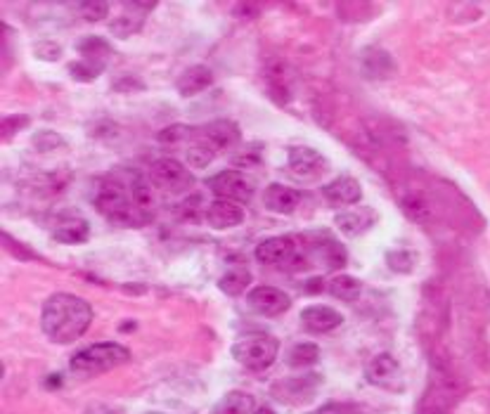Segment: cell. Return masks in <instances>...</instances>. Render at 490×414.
<instances>
[{
    "mask_svg": "<svg viewBox=\"0 0 490 414\" xmlns=\"http://www.w3.org/2000/svg\"><path fill=\"white\" fill-rule=\"evenodd\" d=\"M329 294L339 301H346V304H353L358 296L362 294V282L358 277H350V274H339L334 277L329 285H327Z\"/></svg>",
    "mask_w": 490,
    "mask_h": 414,
    "instance_id": "24",
    "label": "cell"
},
{
    "mask_svg": "<svg viewBox=\"0 0 490 414\" xmlns=\"http://www.w3.org/2000/svg\"><path fill=\"white\" fill-rule=\"evenodd\" d=\"M105 71L102 65H95V62H88V59H78L74 65H69V77L77 78L81 83H90L99 77Z\"/></svg>",
    "mask_w": 490,
    "mask_h": 414,
    "instance_id": "28",
    "label": "cell"
},
{
    "mask_svg": "<svg viewBox=\"0 0 490 414\" xmlns=\"http://www.w3.org/2000/svg\"><path fill=\"white\" fill-rule=\"evenodd\" d=\"M246 304L254 313L266 317L282 316L287 310L292 308V298L289 294H285L282 289H275V286H256L251 289L249 296H246Z\"/></svg>",
    "mask_w": 490,
    "mask_h": 414,
    "instance_id": "9",
    "label": "cell"
},
{
    "mask_svg": "<svg viewBox=\"0 0 490 414\" xmlns=\"http://www.w3.org/2000/svg\"><path fill=\"white\" fill-rule=\"evenodd\" d=\"M254 414H275V412H273V409H270V408H258Z\"/></svg>",
    "mask_w": 490,
    "mask_h": 414,
    "instance_id": "39",
    "label": "cell"
},
{
    "mask_svg": "<svg viewBox=\"0 0 490 414\" xmlns=\"http://www.w3.org/2000/svg\"><path fill=\"white\" fill-rule=\"evenodd\" d=\"M130 360V350L123 348L121 344H95L88 348L78 350L77 356L71 357L69 367L74 374L81 377H95V374L109 372V369L119 367L123 362Z\"/></svg>",
    "mask_w": 490,
    "mask_h": 414,
    "instance_id": "3",
    "label": "cell"
},
{
    "mask_svg": "<svg viewBox=\"0 0 490 414\" xmlns=\"http://www.w3.org/2000/svg\"><path fill=\"white\" fill-rule=\"evenodd\" d=\"M34 53L41 59H46V62H57V59L62 57V47H59L57 43L43 41L34 47Z\"/></svg>",
    "mask_w": 490,
    "mask_h": 414,
    "instance_id": "34",
    "label": "cell"
},
{
    "mask_svg": "<svg viewBox=\"0 0 490 414\" xmlns=\"http://www.w3.org/2000/svg\"><path fill=\"white\" fill-rule=\"evenodd\" d=\"M374 221H377V213H374L372 209H368V206H358V209L353 211L337 213L334 225H337L344 234H349V237H358V234L368 233V230L374 225Z\"/></svg>",
    "mask_w": 490,
    "mask_h": 414,
    "instance_id": "17",
    "label": "cell"
},
{
    "mask_svg": "<svg viewBox=\"0 0 490 414\" xmlns=\"http://www.w3.org/2000/svg\"><path fill=\"white\" fill-rule=\"evenodd\" d=\"M123 15L109 22V31L117 38H129L138 34L145 24L147 15L157 7V3H123Z\"/></svg>",
    "mask_w": 490,
    "mask_h": 414,
    "instance_id": "11",
    "label": "cell"
},
{
    "mask_svg": "<svg viewBox=\"0 0 490 414\" xmlns=\"http://www.w3.org/2000/svg\"><path fill=\"white\" fill-rule=\"evenodd\" d=\"M24 126H29V117H5L3 119V138L7 140L12 133H17Z\"/></svg>",
    "mask_w": 490,
    "mask_h": 414,
    "instance_id": "35",
    "label": "cell"
},
{
    "mask_svg": "<svg viewBox=\"0 0 490 414\" xmlns=\"http://www.w3.org/2000/svg\"><path fill=\"white\" fill-rule=\"evenodd\" d=\"M256 412V400L246 391H230L214 405L211 414H254Z\"/></svg>",
    "mask_w": 490,
    "mask_h": 414,
    "instance_id": "20",
    "label": "cell"
},
{
    "mask_svg": "<svg viewBox=\"0 0 490 414\" xmlns=\"http://www.w3.org/2000/svg\"><path fill=\"white\" fill-rule=\"evenodd\" d=\"M287 169L289 175L301 182L318 181L327 171V159L313 147H292L287 154Z\"/></svg>",
    "mask_w": 490,
    "mask_h": 414,
    "instance_id": "8",
    "label": "cell"
},
{
    "mask_svg": "<svg viewBox=\"0 0 490 414\" xmlns=\"http://www.w3.org/2000/svg\"><path fill=\"white\" fill-rule=\"evenodd\" d=\"M320 360V348L316 344H298L289 350V356H287V362L292 365V367H310V365H316Z\"/></svg>",
    "mask_w": 490,
    "mask_h": 414,
    "instance_id": "27",
    "label": "cell"
},
{
    "mask_svg": "<svg viewBox=\"0 0 490 414\" xmlns=\"http://www.w3.org/2000/svg\"><path fill=\"white\" fill-rule=\"evenodd\" d=\"M261 164V147L251 145L240 150V154L233 157V166L235 169H254V166Z\"/></svg>",
    "mask_w": 490,
    "mask_h": 414,
    "instance_id": "32",
    "label": "cell"
},
{
    "mask_svg": "<svg viewBox=\"0 0 490 414\" xmlns=\"http://www.w3.org/2000/svg\"><path fill=\"white\" fill-rule=\"evenodd\" d=\"M313 414H360L356 408H344V405H325Z\"/></svg>",
    "mask_w": 490,
    "mask_h": 414,
    "instance_id": "37",
    "label": "cell"
},
{
    "mask_svg": "<svg viewBox=\"0 0 490 414\" xmlns=\"http://www.w3.org/2000/svg\"><path fill=\"white\" fill-rule=\"evenodd\" d=\"M206 223L214 230H230L237 228L245 223V209L237 202H228V199H216L211 202L206 209Z\"/></svg>",
    "mask_w": 490,
    "mask_h": 414,
    "instance_id": "12",
    "label": "cell"
},
{
    "mask_svg": "<svg viewBox=\"0 0 490 414\" xmlns=\"http://www.w3.org/2000/svg\"><path fill=\"white\" fill-rule=\"evenodd\" d=\"M396 71L391 55L380 50V47H370L362 53V74L368 78H389Z\"/></svg>",
    "mask_w": 490,
    "mask_h": 414,
    "instance_id": "19",
    "label": "cell"
},
{
    "mask_svg": "<svg viewBox=\"0 0 490 414\" xmlns=\"http://www.w3.org/2000/svg\"><path fill=\"white\" fill-rule=\"evenodd\" d=\"M109 3L105 0H90V3H81L78 10H81V17L86 22H99V19H105L109 15Z\"/></svg>",
    "mask_w": 490,
    "mask_h": 414,
    "instance_id": "30",
    "label": "cell"
},
{
    "mask_svg": "<svg viewBox=\"0 0 490 414\" xmlns=\"http://www.w3.org/2000/svg\"><path fill=\"white\" fill-rule=\"evenodd\" d=\"M386 263L396 273H410L414 268V256L410 251H389L386 254Z\"/></svg>",
    "mask_w": 490,
    "mask_h": 414,
    "instance_id": "33",
    "label": "cell"
},
{
    "mask_svg": "<svg viewBox=\"0 0 490 414\" xmlns=\"http://www.w3.org/2000/svg\"><path fill=\"white\" fill-rule=\"evenodd\" d=\"M298 240L297 237H270L256 246V261L263 265H287L297 258Z\"/></svg>",
    "mask_w": 490,
    "mask_h": 414,
    "instance_id": "10",
    "label": "cell"
},
{
    "mask_svg": "<svg viewBox=\"0 0 490 414\" xmlns=\"http://www.w3.org/2000/svg\"><path fill=\"white\" fill-rule=\"evenodd\" d=\"M322 289H325V285H322V280L320 277H318V280H308V285H306V292L308 294H320Z\"/></svg>",
    "mask_w": 490,
    "mask_h": 414,
    "instance_id": "38",
    "label": "cell"
},
{
    "mask_svg": "<svg viewBox=\"0 0 490 414\" xmlns=\"http://www.w3.org/2000/svg\"><path fill=\"white\" fill-rule=\"evenodd\" d=\"M150 181H152L154 187L163 190V192L182 194L190 192V187L194 185V175L178 159L163 157L159 161H154L152 169H150Z\"/></svg>",
    "mask_w": 490,
    "mask_h": 414,
    "instance_id": "5",
    "label": "cell"
},
{
    "mask_svg": "<svg viewBox=\"0 0 490 414\" xmlns=\"http://www.w3.org/2000/svg\"><path fill=\"white\" fill-rule=\"evenodd\" d=\"M90 234V225L83 218H62L57 228L53 230V237L59 244H81Z\"/></svg>",
    "mask_w": 490,
    "mask_h": 414,
    "instance_id": "21",
    "label": "cell"
},
{
    "mask_svg": "<svg viewBox=\"0 0 490 414\" xmlns=\"http://www.w3.org/2000/svg\"><path fill=\"white\" fill-rule=\"evenodd\" d=\"M202 133H204L218 150H233V147L240 145L242 140L240 126L235 121H228V119H216V121L206 123Z\"/></svg>",
    "mask_w": 490,
    "mask_h": 414,
    "instance_id": "18",
    "label": "cell"
},
{
    "mask_svg": "<svg viewBox=\"0 0 490 414\" xmlns=\"http://www.w3.org/2000/svg\"><path fill=\"white\" fill-rule=\"evenodd\" d=\"M3 242H5V246H7V249H10L12 254H17L19 258H38V256H36V254H34V251H24V246L19 244L17 240H12L10 234H5V233H3Z\"/></svg>",
    "mask_w": 490,
    "mask_h": 414,
    "instance_id": "36",
    "label": "cell"
},
{
    "mask_svg": "<svg viewBox=\"0 0 490 414\" xmlns=\"http://www.w3.org/2000/svg\"><path fill=\"white\" fill-rule=\"evenodd\" d=\"M194 133V129H190V126H182V123H175V126H169V129L159 130L157 140L162 142V145H178V142H185L190 140Z\"/></svg>",
    "mask_w": 490,
    "mask_h": 414,
    "instance_id": "29",
    "label": "cell"
},
{
    "mask_svg": "<svg viewBox=\"0 0 490 414\" xmlns=\"http://www.w3.org/2000/svg\"><path fill=\"white\" fill-rule=\"evenodd\" d=\"M216 154L218 147L204 133H199L194 135L193 145L187 147V164L193 166V169H206L216 159Z\"/></svg>",
    "mask_w": 490,
    "mask_h": 414,
    "instance_id": "22",
    "label": "cell"
},
{
    "mask_svg": "<svg viewBox=\"0 0 490 414\" xmlns=\"http://www.w3.org/2000/svg\"><path fill=\"white\" fill-rule=\"evenodd\" d=\"M77 50L78 55H81V59H88V62H95V65L102 67H107V59H109L111 55L109 43L98 38V36H88V38L78 41Z\"/></svg>",
    "mask_w": 490,
    "mask_h": 414,
    "instance_id": "23",
    "label": "cell"
},
{
    "mask_svg": "<svg viewBox=\"0 0 490 414\" xmlns=\"http://www.w3.org/2000/svg\"><path fill=\"white\" fill-rule=\"evenodd\" d=\"M31 142H34L38 152H53V150L65 145V140H62L57 133H53V130H38V133L31 138Z\"/></svg>",
    "mask_w": 490,
    "mask_h": 414,
    "instance_id": "31",
    "label": "cell"
},
{
    "mask_svg": "<svg viewBox=\"0 0 490 414\" xmlns=\"http://www.w3.org/2000/svg\"><path fill=\"white\" fill-rule=\"evenodd\" d=\"M249 285H251V273L245 268V265H242V268H230L228 273L218 280V289H221L223 294H228V296H240Z\"/></svg>",
    "mask_w": 490,
    "mask_h": 414,
    "instance_id": "25",
    "label": "cell"
},
{
    "mask_svg": "<svg viewBox=\"0 0 490 414\" xmlns=\"http://www.w3.org/2000/svg\"><path fill=\"white\" fill-rule=\"evenodd\" d=\"M316 384H320V379H318L316 374H306V377H301V379H289L282 386H277V388H282V396H277V398H285L287 400V396H297V403H301L298 393H304L306 400H310V393H313Z\"/></svg>",
    "mask_w": 490,
    "mask_h": 414,
    "instance_id": "26",
    "label": "cell"
},
{
    "mask_svg": "<svg viewBox=\"0 0 490 414\" xmlns=\"http://www.w3.org/2000/svg\"><path fill=\"white\" fill-rule=\"evenodd\" d=\"M214 86V71L204 65H194L190 69H185L175 81V90L182 95V98H194V95L204 93L206 88Z\"/></svg>",
    "mask_w": 490,
    "mask_h": 414,
    "instance_id": "16",
    "label": "cell"
},
{
    "mask_svg": "<svg viewBox=\"0 0 490 414\" xmlns=\"http://www.w3.org/2000/svg\"><path fill=\"white\" fill-rule=\"evenodd\" d=\"M301 322H304V327L313 334H327L332 332V329L341 327V313H337L329 305H308V308L301 313Z\"/></svg>",
    "mask_w": 490,
    "mask_h": 414,
    "instance_id": "14",
    "label": "cell"
},
{
    "mask_svg": "<svg viewBox=\"0 0 490 414\" xmlns=\"http://www.w3.org/2000/svg\"><path fill=\"white\" fill-rule=\"evenodd\" d=\"M322 194H325L327 202H332V204H341V206H350L358 204L362 199V187L356 178H350V175H341L337 181L327 182L322 187Z\"/></svg>",
    "mask_w": 490,
    "mask_h": 414,
    "instance_id": "15",
    "label": "cell"
},
{
    "mask_svg": "<svg viewBox=\"0 0 490 414\" xmlns=\"http://www.w3.org/2000/svg\"><path fill=\"white\" fill-rule=\"evenodd\" d=\"M93 204L107 221L123 228H142L152 218L154 194L141 173L123 171L95 182Z\"/></svg>",
    "mask_w": 490,
    "mask_h": 414,
    "instance_id": "1",
    "label": "cell"
},
{
    "mask_svg": "<svg viewBox=\"0 0 490 414\" xmlns=\"http://www.w3.org/2000/svg\"><path fill=\"white\" fill-rule=\"evenodd\" d=\"M93 322V308L74 294H53L43 304L41 327L55 344H74Z\"/></svg>",
    "mask_w": 490,
    "mask_h": 414,
    "instance_id": "2",
    "label": "cell"
},
{
    "mask_svg": "<svg viewBox=\"0 0 490 414\" xmlns=\"http://www.w3.org/2000/svg\"><path fill=\"white\" fill-rule=\"evenodd\" d=\"M206 187L216 194V199H228L237 204H246L254 197V181L246 178L242 171H221V173L211 175Z\"/></svg>",
    "mask_w": 490,
    "mask_h": 414,
    "instance_id": "6",
    "label": "cell"
},
{
    "mask_svg": "<svg viewBox=\"0 0 490 414\" xmlns=\"http://www.w3.org/2000/svg\"><path fill=\"white\" fill-rule=\"evenodd\" d=\"M365 377L370 384L380 386L384 391L401 393L405 388V377L401 369V362L391 353H380L365 365Z\"/></svg>",
    "mask_w": 490,
    "mask_h": 414,
    "instance_id": "7",
    "label": "cell"
},
{
    "mask_svg": "<svg viewBox=\"0 0 490 414\" xmlns=\"http://www.w3.org/2000/svg\"><path fill=\"white\" fill-rule=\"evenodd\" d=\"M277 353H280V344L270 334H246L233 344V357L251 372L268 369L277 360Z\"/></svg>",
    "mask_w": 490,
    "mask_h": 414,
    "instance_id": "4",
    "label": "cell"
},
{
    "mask_svg": "<svg viewBox=\"0 0 490 414\" xmlns=\"http://www.w3.org/2000/svg\"><path fill=\"white\" fill-rule=\"evenodd\" d=\"M263 204H266L268 211H273V213L292 216L294 211L298 209V204H301V194H298L294 187L273 182V185L266 187V192H263Z\"/></svg>",
    "mask_w": 490,
    "mask_h": 414,
    "instance_id": "13",
    "label": "cell"
}]
</instances>
